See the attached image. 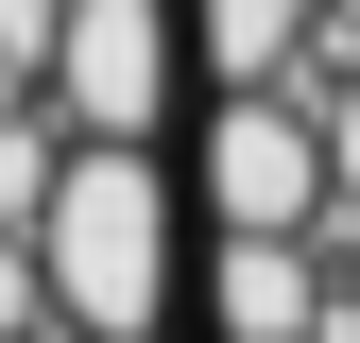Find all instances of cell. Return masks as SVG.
Here are the masks:
<instances>
[{"label":"cell","instance_id":"3957f363","mask_svg":"<svg viewBox=\"0 0 360 343\" xmlns=\"http://www.w3.org/2000/svg\"><path fill=\"white\" fill-rule=\"evenodd\" d=\"M172 69H189V18H172V0H69L34 103H52L69 138H155L172 155Z\"/></svg>","mask_w":360,"mask_h":343},{"label":"cell","instance_id":"277c9868","mask_svg":"<svg viewBox=\"0 0 360 343\" xmlns=\"http://www.w3.org/2000/svg\"><path fill=\"white\" fill-rule=\"evenodd\" d=\"M343 257L326 240H206V343H326Z\"/></svg>","mask_w":360,"mask_h":343},{"label":"cell","instance_id":"6da1fadb","mask_svg":"<svg viewBox=\"0 0 360 343\" xmlns=\"http://www.w3.org/2000/svg\"><path fill=\"white\" fill-rule=\"evenodd\" d=\"M172 240H189V155H155V138H86L69 189H52V224H34L69 343H155V326H172Z\"/></svg>","mask_w":360,"mask_h":343},{"label":"cell","instance_id":"8992f818","mask_svg":"<svg viewBox=\"0 0 360 343\" xmlns=\"http://www.w3.org/2000/svg\"><path fill=\"white\" fill-rule=\"evenodd\" d=\"M326 172H343V206H360V69L326 86Z\"/></svg>","mask_w":360,"mask_h":343},{"label":"cell","instance_id":"52a82bcc","mask_svg":"<svg viewBox=\"0 0 360 343\" xmlns=\"http://www.w3.org/2000/svg\"><path fill=\"white\" fill-rule=\"evenodd\" d=\"M326 257H343V309H360V206H343V224H326Z\"/></svg>","mask_w":360,"mask_h":343},{"label":"cell","instance_id":"7a4b0ae2","mask_svg":"<svg viewBox=\"0 0 360 343\" xmlns=\"http://www.w3.org/2000/svg\"><path fill=\"white\" fill-rule=\"evenodd\" d=\"M189 206H206V240H326V224H343L326 103H309V86H206V120H189Z\"/></svg>","mask_w":360,"mask_h":343},{"label":"cell","instance_id":"5b68a950","mask_svg":"<svg viewBox=\"0 0 360 343\" xmlns=\"http://www.w3.org/2000/svg\"><path fill=\"white\" fill-rule=\"evenodd\" d=\"M172 18H189L206 86H309V52H326V0H172Z\"/></svg>","mask_w":360,"mask_h":343}]
</instances>
